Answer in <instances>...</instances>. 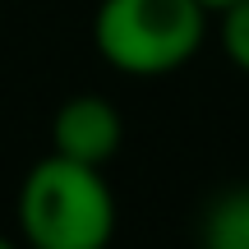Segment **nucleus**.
Instances as JSON below:
<instances>
[{"instance_id":"5","label":"nucleus","mask_w":249,"mask_h":249,"mask_svg":"<svg viewBox=\"0 0 249 249\" xmlns=\"http://www.w3.org/2000/svg\"><path fill=\"white\" fill-rule=\"evenodd\" d=\"M217 14H222V51H226V60L249 74V0H231Z\"/></svg>"},{"instance_id":"3","label":"nucleus","mask_w":249,"mask_h":249,"mask_svg":"<svg viewBox=\"0 0 249 249\" xmlns=\"http://www.w3.org/2000/svg\"><path fill=\"white\" fill-rule=\"evenodd\" d=\"M120 139H124L120 111L107 97H97V92L70 97L51 120V152H60L70 161H83V166H107L116 157Z\"/></svg>"},{"instance_id":"1","label":"nucleus","mask_w":249,"mask_h":249,"mask_svg":"<svg viewBox=\"0 0 249 249\" xmlns=\"http://www.w3.org/2000/svg\"><path fill=\"white\" fill-rule=\"evenodd\" d=\"M18 226L28 249H107L116 198L102 166H83L60 152L42 157L18 189Z\"/></svg>"},{"instance_id":"7","label":"nucleus","mask_w":249,"mask_h":249,"mask_svg":"<svg viewBox=\"0 0 249 249\" xmlns=\"http://www.w3.org/2000/svg\"><path fill=\"white\" fill-rule=\"evenodd\" d=\"M0 249H14V245H9V240H5V235H0Z\"/></svg>"},{"instance_id":"4","label":"nucleus","mask_w":249,"mask_h":249,"mask_svg":"<svg viewBox=\"0 0 249 249\" xmlns=\"http://www.w3.org/2000/svg\"><path fill=\"white\" fill-rule=\"evenodd\" d=\"M203 249H249V185L222 189L203 213Z\"/></svg>"},{"instance_id":"6","label":"nucleus","mask_w":249,"mask_h":249,"mask_svg":"<svg viewBox=\"0 0 249 249\" xmlns=\"http://www.w3.org/2000/svg\"><path fill=\"white\" fill-rule=\"evenodd\" d=\"M198 5H203L208 14H217V9H222V5H231V0H198Z\"/></svg>"},{"instance_id":"2","label":"nucleus","mask_w":249,"mask_h":249,"mask_svg":"<svg viewBox=\"0 0 249 249\" xmlns=\"http://www.w3.org/2000/svg\"><path fill=\"white\" fill-rule=\"evenodd\" d=\"M208 9L198 0H102L92 42L124 74H171L203 46Z\"/></svg>"}]
</instances>
